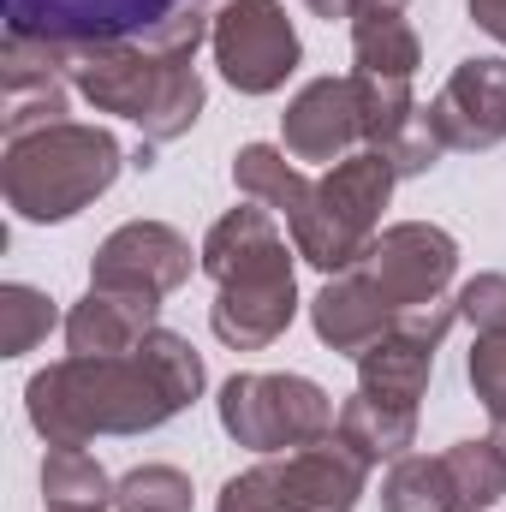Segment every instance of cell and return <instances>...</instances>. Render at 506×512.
<instances>
[{
  "label": "cell",
  "instance_id": "obj_1",
  "mask_svg": "<svg viewBox=\"0 0 506 512\" xmlns=\"http://www.w3.org/2000/svg\"><path fill=\"white\" fill-rule=\"evenodd\" d=\"M185 405L167 393L143 352L126 358H60L24 387V417L48 447H90L96 435H149Z\"/></svg>",
  "mask_w": 506,
  "mask_h": 512
},
{
  "label": "cell",
  "instance_id": "obj_2",
  "mask_svg": "<svg viewBox=\"0 0 506 512\" xmlns=\"http://www.w3.org/2000/svg\"><path fill=\"white\" fill-rule=\"evenodd\" d=\"M120 167H126V149L114 131L66 120V126L30 131V137H6L0 191L18 221L54 227V221L84 215L96 197H108Z\"/></svg>",
  "mask_w": 506,
  "mask_h": 512
},
{
  "label": "cell",
  "instance_id": "obj_3",
  "mask_svg": "<svg viewBox=\"0 0 506 512\" xmlns=\"http://www.w3.org/2000/svg\"><path fill=\"white\" fill-rule=\"evenodd\" d=\"M393 185H399V173H393V161L381 149H352L346 161H334L316 179L310 203L286 221L292 251L304 256L310 268H322V274H346L358 256L376 245L381 209H387Z\"/></svg>",
  "mask_w": 506,
  "mask_h": 512
},
{
  "label": "cell",
  "instance_id": "obj_4",
  "mask_svg": "<svg viewBox=\"0 0 506 512\" xmlns=\"http://www.w3.org/2000/svg\"><path fill=\"white\" fill-rule=\"evenodd\" d=\"M364 489H370V465L340 435H328L316 447L274 453L227 477L215 512H358Z\"/></svg>",
  "mask_w": 506,
  "mask_h": 512
},
{
  "label": "cell",
  "instance_id": "obj_5",
  "mask_svg": "<svg viewBox=\"0 0 506 512\" xmlns=\"http://www.w3.org/2000/svg\"><path fill=\"white\" fill-rule=\"evenodd\" d=\"M215 411H221V429H227L239 447L262 453V459L316 447V441H328L334 423H340L334 399L310 382V376H262V370L227 376Z\"/></svg>",
  "mask_w": 506,
  "mask_h": 512
},
{
  "label": "cell",
  "instance_id": "obj_6",
  "mask_svg": "<svg viewBox=\"0 0 506 512\" xmlns=\"http://www.w3.org/2000/svg\"><path fill=\"white\" fill-rule=\"evenodd\" d=\"M209 48L239 96H274L304 60V42L280 0H221L209 24Z\"/></svg>",
  "mask_w": 506,
  "mask_h": 512
},
{
  "label": "cell",
  "instance_id": "obj_7",
  "mask_svg": "<svg viewBox=\"0 0 506 512\" xmlns=\"http://www.w3.org/2000/svg\"><path fill=\"white\" fill-rule=\"evenodd\" d=\"M358 268L393 304V316H405L417 304L447 298V286L459 274V239L435 221H399V227H381L376 245L358 256Z\"/></svg>",
  "mask_w": 506,
  "mask_h": 512
},
{
  "label": "cell",
  "instance_id": "obj_8",
  "mask_svg": "<svg viewBox=\"0 0 506 512\" xmlns=\"http://www.w3.org/2000/svg\"><path fill=\"white\" fill-rule=\"evenodd\" d=\"M161 78H167V54L137 42V36L72 42V90L96 114H120L131 126H143L155 96H161Z\"/></svg>",
  "mask_w": 506,
  "mask_h": 512
},
{
  "label": "cell",
  "instance_id": "obj_9",
  "mask_svg": "<svg viewBox=\"0 0 506 512\" xmlns=\"http://www.w3.org/2000/svg\"><path fill=\"white\" fill-rule=\"evenodd\" d=\"M191 268H203V251H191V239L167 221H126L114 227L96 262H90V286H126V292H179L191 280Z\"/></svg>",
  "mask_w": 506,
  "mask_h": 512
},
{
  "label": "cell",
  "instance_id": "obj_10",
  "mask_svg": "<svg viewBox=\"0 0 506 512\" xmlns=\"http://www.w3.org/2000/svg\"><path fill=\"white\" fill-rule=\"evenodd\" d=\"M429 126L441 131L447 149L483 155L506 143V60L501 54H471L447 72V84L429 102Z\"/></svg>",
  "mask_w": 506,
  "mask_h": 512
},
{
  "label": "cell",
  "instance_id": "obj_11",
  "mask_svg": "<svg viewBox=\"0 0 506 512\" xmlns=\"http://www.w3.org/2000/svg\"><path fill=\"white\" fill-rule=\"evenodd\" d=\"M185 6L209 0H6V30H42L60 42H108V36H149Z\"/></svg>",
  "mask_w": 506,
  "mask_h": 512
},
{
  "label": "cell",
  "instance_id": "obj_12",
  "mask_svg": "<svg viewBox=\"0 0 506 512\" xmlns=\"http://www.w3.org/2000/svg\"><path fill=\"white\" fill-rule=\"evenodd\" d=\"M280 143H286L292 161H310V167L346 161L352 143H364L352 72H346V78H310V84L286 102V114H280Z\"/></svg>",
  "mask_w": 506,
  "mask_h": 512
},
{
  "label": "cell",
  "instance_id": "obj_13",
  "mask_svg": "<svg viewBox=\"0 0 506 512\" xmlns=\"http://www.w3.org/2000/svg\"><path fill=\"white\" fill-rule=\"evenodd\" d=\"M197 251H203V274H209L215 286L292 274V256H298V251H286V233H280V221H274L262 203L227 209V215L203 233Z\"/></svg>",
  "mask_w": 506,
  "mask_h": 512
},
{
  "label": "cell",
  "instance_id": "obj_14",
  "mask_svg": "<svg viewBox=\"0 0 506 512\" xmlns=\"http://www.w3.org/2000/svg\"><path fill=\"white\" fill-rule=\"evenodd\" d=\"M161 328V298L126 286H90L66 310V346L78 358H126Z\"/></svg>",
  "mask_w": 506,
  "mask_h": 512
},
{
  "label": "cell",
  "instance_id": "obj_15",
  "mask_svg": "<svg viewBox=\"0 0 506 512\" xmlns=\"http://www.w3.org/2000/svg\"><path fill=\"white\" fill-rule=\"evenodd\" d=\"M298 316V274H274V280H239V286H215L209 304V328L221 346L233 352H262L274 346Z\"/></svg>",
  "mask_w": 506,
  "mask_h": 512
},
{
  "label": "cell",
  "instance_id": "obj_16",
  "mask_svg": "<svg viewBox=\"0 0 506 512\" xmlns=\"http://www.w3.org/2000/svg\"><path fill=\"white\" fill-rule=\"evenodd\" d=\"M310 328L328 352L358 358L364 346H376L381 334L393 328V304L370 286V274L352 262L346 274H328V286L310 298Z\"/></svg>",
  "mask_w": 506,
  "mask_h": 512
},
{
  "label": "cell",
  "instance_id": "obj_17",
  "mask_svg": "<svg viewBox=\"0 0 506 512\" xmlns=\"http://www.w3.org/2000/svg\"><path fill=\"white\" fill-rule=\"evenodd\" d=\"M334 435L364 459V465H381V459H405L417 447V405H399V399H376V393H352L340 405V423Z\"/></svg>",
  "mask_w": 506,
  "mask_h": 512
},
{
  "label": "cell",
  "instance_id": "obj_18",
  "mask_svg": "<svg viewBox=\"0 0 506 512\" xmlns=\"http://www.w3.org/2000/svg\"><path fill=\"white\" fill-rule=\"evenodd\" d=\"M233 185H239L245 203H262L268 215H286V221H292V215L310 203V191H316V179L304 173V161L286 155V143H245V149L233 155Z\"/></svg>",
  "mask_w": 506,
  "mask_h": 512
},
{
  "label": "cell",
  "instance_id": "obj_19",
  "mask_svg": "<svg viewBox=\"0 0 506 512\" xmlns=\"http://www.w3.org/2000/svg\"><path fill=\"white\" fill-rule=\"evenodd\" d=\"M429 376H435V346L387 328L376 346L358 352V387L376 393V399H399V405H417L429 393Z\"/></svg>",
  "mask_w": 506,
  "mask_h": 512
},
{
  "label": "cell",
  "instance_id": "obj_20",
  "mask_svg": "<svg viewBox=\"0 0 506 512\" xmlns=\"http://www.w3.org/2000/svg\"><path fill=\"white\" fill-rule=\"evenodd\" d=\"M66 78H72V42L42 36V30H6V42H0L6 102L12 96H36V90H60Z\"/></svg>",
  "mask_w": 506,
  "mask_h": 512
},
{
  "label": "cell",
  "instance_id": "obj_21",
  "mask_svg": "<svg viewBox=\"0 0 506 512\" xmlns=\"http://www.w3.org/2000/svg\"><path fill=\"white\" fill-rule=\"evenodd\" d=\"M42 512H114V477L84 447H48V459H42Z\"/></svg>",
  "mask_w": 506,
  "mask_h": 512
},
{
  "label": "cell",
  "instance_id": "obj_22",
  "mask_svg": "<svg viewBox=\"0 0 506 512\" xmlns=\"http://www.w3.org/2000/svg\"><path fill=\"white\" fill-rule=\"evenodd\" d=\"M352 60H358V72H376V78H417L423 42L405 24V12H358L352 18Z\"/></svg>",
  "mask_w": 506,
  "mask_h": 512
},
{
  "label": "cell",
  "instance_id": "obj_23",
  "mask_svg": "<svg viewBox=\"0 0 506 512\" xmlns=\"http://www.w3.org/2000/svg\"><path fill=\"white\" fill-rule=\"evenodd\" d=\"M447 483H453V507L459 512H489L506 495V453L495 447V435L483 441H453L441 453Z\"/></svg>",
  "mask_w": 506,
  "mask_h": 512
},
{
  "label": "cell",
  "instance_id": "obj_24",
  "mask_svg": "<svg viewBox=\"0 0 506 512\" xmlns=\"http://www.w3.org/2000/svg\"><path fill=\"white\" fill-rule=\"evenodd\" d=\"M381 512H459L453 507V483L441 453H405L393 459V471L381 477Z\"/></svg>",
  "mask_w": 506,
  "mask_h": 512
},
{
  "label": "cell",
  "instance_id": "obj_25",
  "mask_svg": "<svg viewBox=\"0 0 506 512\" xmlns=\"http://www.w3.org/2000/svg\"><path fill=\"white\" fill-rule=\"evenodd\" d=\"M54 328H66V322H60V310H54V298L42 286H24V280L0 286V358L36 352Z\"/></svg>",
  "mask_w": 506,
  "mask_h": 512
},
{
  "label": "cell",
  "instance_id": "obj_26",
  "mask_svg": "<svg viewBox=\"0 0 506 512\" xmlns=\"http://www.w3.org/2000/svg\"><path fill=\"white\" fill-rule=\"evenodd\" d=\"M358 84V126H364V149H387L399 131L411 126L417 96L411 78H376V72H352Z\"/></svg>",
  "mask_w": 506,
  "mask_h": 512
},
{
  "label": "cell",
  "instance_id": "obj_27",
  "mask_svg": "<svg viewBox=\"0 0 506 512\" xmlns=\"http://www.w3.org/2000/svg\"><path fill=\"white\" fill-rule=\"evenodd\" d=\"M197 489L179 465H137L114 483V512H191Z\"/></svg>",
  "mask_w": 506,
  "mask_h": 512
},
{
  "label": "cell",
  "instance_id": "obj_28",
  "mask_svg": "<svg viewBox=\"0 0 506 512\" xmlns=\"http://www.w3.org/2000/svg\"><path fill=\"white\" fill-rule=\"evenodd\" d=\"M465 376H471L477 405L489 411V423H506V334H477Z\"/></svg>",
  "mask_w": 506,
  "mask_h": 512
},
{
  "label": "cell",
  "instance_id": "obj_29",
  "mask_svg": "<svg viewBox=\"0 0 506 512\" xmlns=\"http://www.w3.org/2000/svg\"><path fill=\"white\" fill-rule=\"evenodd\" d=\"M381 155L393 161V173H399V179H417V173H429V167H435V161L447 155L441 131L429 126V108H417V114H411V126L399 131V137H393V143H387Z\"/></svg>",
  "mask_w": 506,
  "mask_h": 512
},
{
  "label": "cell",
  "instance_id": "obj_30",
  "mask_svg": "<svg viewBox=\"0 0 506 512\" xmlns=\"http://www.w3.org/2000/svg\"><path fill=\"white\" fill-rule=\"evenodd\" d=\"M459 322H471L477 334H506V274H477L453 292Z\"/></svg>",
  "mask_w": 506,
  "mask_h": 512
},
{
  "label": "cell",
  "instance_id": "obj_31",
  "mask_svg": "<svg viewBox=\"0 0 506 512\" xmlns=\"http://www.w3.org/2000/svg\"><path fill=\"white\" fill-rule=\"evenodd\" d=\"M66 84L60 90H36V96H12L6 102V120H0V137H30V131L66 126Z\"/></svg>",
  "mask_w": 506,
  "mask_h": 512
},
{
  "label": "cell",
  "instance_id": "obj_32",
  "mask_svg": "<svg viewBox=\"0 0 506 512\" xmlns=\"http://www.w3.org/2000/svg\"><path fill=\"white\" fill-rule=\"evenodd\" d=\"M465 6H471V24L506 48V0H465Z\"/></svg>",
  "mask_w": 506,
  "mask_h": 512
},
{
  "label": "cell",
  "instance_id": "obj_33",
  "mask_svg": "<svg viewBox=\"0 0 506 512\" xmlns=\"http://www.w3.org/2000/svg\"><path fill=\"white\" fill-rule=\"evenodd\" d=\"M304 6H310L316 18H328V24H334V18H352V6H358V0H304Z\"/></svg>",
  "mask_w": 506,
  "mask_h": 512
},
{
  "label": "cell",
  "instance_id": "obj_34",
  "mask_svg": "<svg viewBox=\"0 0 506 512\" xmlns=\"http://www.w3.org/2000/svg\"><path fill=\"white\" fill-rule=\"evenodd\" d=\"M405 6H411V0H358L352 18H358V12H405Z\"/></svg>",
  "mask_w": 506,
  "mask_h": 512
},
{
  "label": "cell",
  "instance_id": "obj_35",
  "mask_svg": "<svg viewBox=\"0 0 506 512\" xmlns=\"http://www.w3.org/2000/svg\"><path fill=\"white\" fill-rule=\"evenodd\" d=\"M131 167H143V173H149V167H155V143H137V149H131Z\"/></svg>",
  "mask_w": 506,
  "mask_h": 512
},
{
  "label": "cell",
  "instance_id": "obj_36",
  "mask_svg": "<svg viewBox=\"0 0 506 512\" xmlns=\"http://www.w3.org/2000/svg\"><path fill=\"white\" fill-rule=\"evenodd\" d=\"M495 447L506 453V423H495Z\"/></svg>",
  "mask_w": 506,
  "mask_h": 512
},
{
  "label": "cell",
  "instance_id": "obj_37",
  "mask_svg": "<svg viewBox=\"0 0 506 512\" xmlns=\"http://www.w3.org/2000/svg\"><path fill=\"white\" fill-rule=\"evenodd\" d=\"M215 6H221V0H215Z\"/></svg>",
  "mask_w": 506,
  "mask_h": 512
}]
</instances>
